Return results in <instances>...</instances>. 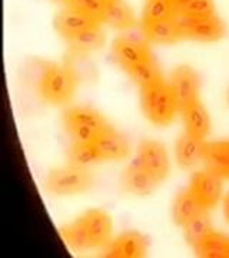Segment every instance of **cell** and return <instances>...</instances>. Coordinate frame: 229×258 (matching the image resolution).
<instances>
[{
    "label": "cell",
    "mask_w": 229,
    "mask_h": 258,
    "mask_svg": "<svg viewBox=\"0 0 229 258\" xmlns=\"http://www.w3.org/2000/svg\"><path fill=\"white\" fill-rule=\"evenodd\" d=\"M113 221L103 210H88L60 230L62 238L74 251L103 249L113 237Z\"/></svg>",
    "instance_id": "cell-1"
},
{
    "label": "cell",
    "mask_w": 229,
    "mask_h": 258,
    "mask_svg": "<svg viewBox=\"0 0 229 258\" xmlns=\"http://www.w3.org/2000/svg\"><path fill=\"white\" fill-rule=\"evenodd\" d=\"M129 142L118 131L110 126L92 142H73L69 149V162L88 166L98 162L122 161L129 157Z\"/></svg>",
    "instance_id": "cell-2"
},
{
    "label": "cell",
    "mask_w": 229,
    "mask_h": 258,
    "mask_svg": "<svg viewBox=\"0 0 229 258\" xmlns=\"http://www.w3.org/2000/svg\"><path fill=\"white\" fill-rule=\"evenodd\" d=\"M78 88V75L70 64L45 63L37 82V93L50 105H66Z\"/></svg>",
    "instance_id": "cell-3"
},
{
    "label": "cell",
    "mask_w": 229,
    "mask_h": 258,
    "mask_svg": "<svg viewBox=\"0 0 229 258\" xmlns=\"http://www.w3.org/2000/svg\"><path fill=\"white\" fill-rule=\"evenodd\" d=\"M140 91L142 111L146 119L156 126L171 125L176 118V113L181 112V108L169 82L162 79L142 88Z\"/></svg>",
    "instance_id": "cell-4"
},
{
    "label": "cell",
    "mask_w": 229,
    "mask_h": 258,
    "mask_svg": "<svg viewBox=\"0 0 229 258\" xmlns=\"http://www.w3.org/2000/svg\"><path fill=\"white\" fill-rule=\"evenodd\" d=\"M63 125L73 142H92L110 128L101 113L86 106H73L63 113Z\"/></svg>",
    "instance_id": "cell-5"
},
{
    "label": "cell",
    "mask_w": 229,
    "mask_h": 258,
    "mask_svg": "<svg viewBox=\"0 0 229 258\" xmlns=\"http://www.w3.org/2000/svg\"><path fill=\"white\" fill-rule=\"evenodd\" d=\"M92 185L93 176L86 169V166L74 165L70 162L69 165L52 169L45 182L47 192L60 197L86 192L91 189Z\"/></svg>",
    "instance_id": "cell-6"
},
{
    "label": "cell",
    "mask_w": 229,
    "mask_h": 258,
    "mask_svg": "<svg viewBox=\"0 0 229 258\" xmlns=\"http://www.w3.org/2000/svg\"><path fill=\"white\" fill-rule=\"evenodd\" d=\"M156 184H162L171 172V159L166 147L155 139H145L139 144L135 159Z\"/></svg>",
    "instance_id": "cell-7"
},
{
    "label": "cell",
    "mask_w": 229,
    "mask_h": 258,
    "mask_svg": "<svg viewBox=\"0 0 229 258\" xmlns=\"http://www.w3.org/2000/svg\"><path fill=\"white\" fill-rule=\"evenodd\" d=\"M112 56L128 75L154 60L146 42L132 36L116 37L112 43Z\"/></svg>",
    "instance_id": "cell-8"
},
{
    "label": "cell",
    "mask_w": 229,
    "mask_h": 258,
    "mask_svg": "<svg viewBox=\"0 0 229 258\" xmlns=\"http://www.w3.org/2000/svg\"><path fill=\"white\" fill-rule=\"evenodd\" d=\"M182 39L198 42H216L225 35V25L216 15L202 18L176 16Z\"/></svg>",
    "instance_id": "cell-9"
},
{
    "label": "cell",
    "mask_w": 229,
    "mask_h": 258,
    "mask_svg": "<svg viewBox=\"0 0 229 258\" xmlns=\"http://www.w3.org/2000/svg\"><path fill=\"white\" fill-rule=\"evenodd\" d=\"M222 181L223 179L216 174H213L212 171L203 169L193 174L188 189L195 197V200L208 211L215 208L222 200L223 195Z\"/></svg>",
    "instance_id": "cell-10"
},
{
    "label": "cell",
    "mask_w": 229,
    "mask_h": 258,
    "mask_svg": "<svg viewBox=\"0 0 229 258\" xmlns=\"http://www.w3.org/2000/svg\"><path fill=\"white\" fill-rule=\"evenodd\" d=\"M168 82L174 91L175 98L179 103L181 109L193 102L199 101L201 82H199V76L192 68H189L186 64L178 66L171 74V78Z\"/></svg>",
    "instance_id": "cell-11"
},
{
    "label": "cell",
    "mask_w": 229,
    "mask_h": 258,
    "mask_svg": "<svg viewBox=\"0 0 229 258\" xmlns=\"http://www.w3.org/2000/svg\"><path fill=\"white\" fill-rule=\"evenodd\" d=\"M147 251V240L137 231H126L112 238L102 249V255L109 258H139Z\"/></svg>",
    "instance_id": "cell-12"
},
{
    "label": "cell",
    "mask_w": 229,
    "mask_h": 258,
    "mask_svg": "<svg viewBox=\"0 0 229 258\" xmlns=\"http://www.w3.org/2000/svg\"><path fill=\"white\" fill-rule=\"evenodd\" d=\"M96 25H102V23L91 16L85 15L83 12L72 9L69 6L66 9L60 10L55 18V28L57 33L64 37L67 42H70L72 39L79 36L85 30L93 28Z\"/></svg>",
    "instance_id": "cell-13"
},
{
    "label": "cell",
    "mask_w": 229,
    "mask_h": 258,
    "mask_svg": "<svg viewBox=\"0 0 229 258\" xmlns=\"http://www.w3.org/2000/svg\"><path fill=\"white\" fill-rule=\"evenodd\" d=\"M181 113L185 123V132L205 141L211 131V118L202 102L196 101L185 106L181 109Z\"/></svg>",
    "instance_id": "cell-14"
},
{
    "label": "cell",
    "mask_w": 229,
    "mask_h": 258,
    "mask_svg": "<svg viewBox=\"0 0 229 258\" xmlns=\"http://www.w3.org/2000/svg\"><path fill=\"white\" fill-rule=\"evenodd\" d=\"M205 141L195 138L189 134H183L179 137L175 145V157L178 165L183 169H191L196 166L203 159V151H205Z\"/></svg>",
    "instance_id": "cell-15"
},
{
    "label": "cell",
    "mask_w": 229,
    "mask_h": 258,
    "mask_svg": "<svg viewBox=\"0 0 229 258\" xmlns=\"http://www.w3.org/2000/svg\"><path fill=\"white\" fill-rule=\"evenodd\" d=\"M202 162L206 169L229 181V141L206 142Z\"/></svg>",
    "instance_id": "cell-16"
},
{
    "label": "cell",
    "mask_w": 229,
    "mask_h": 258,
    "mask_svg": "<svg viewBox=\"0 0 229 258\" xmlns=\"http://www.w3.org/2000/svg\"><path fill=\"white\" fill-rule=\"evenodd\" d=\"M122 186L126 192L132 194V195L145 197V195L154 192L158 184L150 178L146 171L137 164L136 161H133L123 171Z\"/></svg>",
    "instance_id": "cell-17"
},
{
    "label": "cell",
    "mask_w": 229,
    "mask_h": 258,
    "mask_svg": "<svg viewBox=\"0 0 229 258\" xmlns=\"http://www.w3.org/2000/svg\"><path fill=\"white\" fill-rule=\"evenodd\" d=\"M142 32L149 42L159 45H172L182 39L176 18L159 22H142Z\"/></svg>",
    "instance_id": "cell-18"
},
{
    "label": "cell",
    "mask_w": 229,
    "mask_h": 258,
    "mask_svg": "<svg viewBox=\"0 0 229 258\" xmlns=\"http://www.w3.org/2000/svg\"><path fill=\"white\" fill-rule=\"evenodd\" d=\"M102 23L113 29L128 30L136 26V16L125 0H106Z\"/></svg>",
    "instance_id": "cell-19"
},
{
    "label": "cell",
    "mask_w": 229,
    "mask_h": 258,
    "mask_svg": "<svg viewBox=\"0 0 229 258\" xmlns=\"http://www.w3.org/2000/svg\"><path fill=\"white\" fill-rule=\"evenodd\" d=\"M202 212H206V210L195 200V197L189 192V189H185L181 194H178V197L175 198L172 205V218L175 224L183 227L198 215H201Z\"/></svg>",
    "instance_id": "cell-20"
},
{
    "label": "cell",
    "mask_w": 229,
    "mask_h": 258,
    "mask_svg": "<svg viewBox=\"0 0 229 258\" xmlns=\"http://www.w3.org/2000/svg\"><path fill=\"white\" fill-rule=\"evenodd\" d=\"M195 252L205 258H229V237L212 230L195 247Z\"/></svg>",
    "instance_id": "cell-21"
},
{
    "label": "cell",
    "mask_w": 229,
    "mask_h": 258,
    "mask_svg": "<svg viewBox=\"0 0 229 258\" xmlns=\"http://www.w3.org/2000/svg\"><path fill=\"white\" fill-rule=\"evenodd\" d=\"M69 43L72 45L70 55L73 57H83L95 52L105 43V35L102 32L101 25H96L93 28L85 30L79 36L72 39Z\"/></svg>",
    "instance_id": "cell-22"
},
{
    "label": "cell",
    "mask_w": 229,
    "mask_h": 258,
    "mask_svg": "<svg viewBox=\"0 0 229 258\" xmlns=\"http://www.w3.org/2000/svg\"><path fill=\"white\" fill-rule=\"evenodd\" d=\"M176 16L202 18L215 15L213 0H172Z\"/></svg>",
    "instance_id": "cell-23"
},
{
    "label": "cell",
    "mask_w": 229,
    "mask_h": 258,
    "mask_svg": "<svg viewBox=\"0 0 229 258\" xmlns=\"http://www.w3.org/2000/svg\"><path fill=\"white\" fill-rule=\"evenodd\" d=\"M176 18L172 0H145L142 22H159Z\"/></svg>",
    "instance_id": "cell-24"
},
{
    "label": "cell",
    "mask_w": 229,
    "mask_h": 258,
    "mask_svg": "<svg viewBox=\"0 0 229 258\" xmlns=\"http://www.w3.org/2000/svg\"><path fill=\"white\" fill-rule=\"evenodd\" d=\"M183 234L186 241L195 247L202 238H205L212 231V224L209 217L206 212H202L201 215H198L196 218H193L192 221H189L186 225H183Z\"/></svg>",
    "instance_id": "cell-25"
},
{
    "label": "cell",
    "mask_w": 229,
    "mask_h": 258,
    "mask_svg": "<svg viewBox=\"0 0 229 258\" xmlns=\"http://www.w3.org/2000/svg\"><path fill=\"white\" fill-rule=\"evenodd\" d=\"M66 5L102 23L106 0H66Z\"/></svg>",
    "instance_id": "cell-26"
},
{
    "label": "cell",
    "mask_w": 229,
    "mask_h": 258,
    "mask_svg": "<svg viewBox=\"0 0 229 258\" xmlns=\"http://www.w3.org/2000/svg\"><path fill=\"white\" fill-rule=\"evenodd\" d=\"M223 214H225V218L229 222V192L226 194L225 200H223Z\"/></svg>",
    "instance_id": "cell-27"
},
{
    "label": "cell",
    "mask_w": 229,
    "mask_h": 258,
    "mask_svg": "<svg viewBox=\"0 0 229 258\" xmlns=\"http://www.w3.org/2000/svg\"><path fill=\"white\" fill-rule=\"evenodd\" d=\"M56 3H66V0H53Z\"/></svg>",
    "instance_id": "cell-28"
},
{
    "label": "cell",
    "mask_w": 229,
    "mask_h": 258,
    "mask_svg": "<svg viewBox=\"0 0 229 258\" xmlns=\"http://www.w3.org/2000/svg\"><path fill=\"white\" fill-rule=\"evenodd\" d=\"M228 102H229V92H228Z\"/></svg>",
    "instance_id": "cell-29"
}]
</instances>
